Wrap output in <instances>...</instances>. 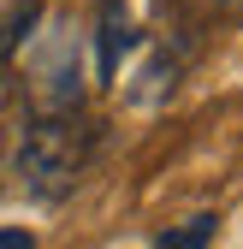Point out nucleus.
Returning <instances> with one entry per match:
<instances>
[{
  "label": "nucleus",
  "mask_w": 243,
  "mask_h": 249,
  "mask_svg": "<svg viewBox=\"0 0 243 249\" xmlns=\"http://www.w3.org/2000/svg\"><path fill=\"white\" fill-rule=\"evenodd\" d=\"M77 172H83V131H77V119L71 113L36 119L24 131V142H18V184L30 196H42V202H59L77 184Z\"/></svg>",
  "instance_id": "f257e3e1"
},
{
  "label": "nucleus",
  "mask_w": 243,
  "mask_h": 249,
  "mask_svg": "<svg viewBox=\"0 0 243 249\" xmlns=\"http://www.w3.org/2000/svg\"><path fill=\"white\" fill-rule=\"evenodd\" d=\"M131 42H137V24L125 12V0H107V6H101V77L119 71V59H125Z\"/></svg>",
  "instance_id": "f03ea898"
},
{
  "label": "nucleus",
  "mask_w": 243,
  "mask_h": 249,
  "mask_svg": "<svg viewBox=\"0 0 243 249\" xmlns=\"http://www.w3.org/2000/svg\"><path fill=\"white\" fill-rule=\"evenodd\" d=\"M208 237H214V213H190V220H178L155 249H208Z\"/></svg>",
  "instance_id": "7ed1b4c3"
},
{
  "label": "nucleus",
  "mask_w": 243,
  "mask_h": 249,
  "mask_svg": "<svg viewBox=\"0 0 243 249\" xmlns=\"http://www.w3.org/2000/svg\"><path fill=\"white\" fill-rule=\"evenodd\" d=\"M0 249H36V237L18 231V226H0Z\"/></svg>",
  "instance_id": "20e7f679"
}]
</instances>
